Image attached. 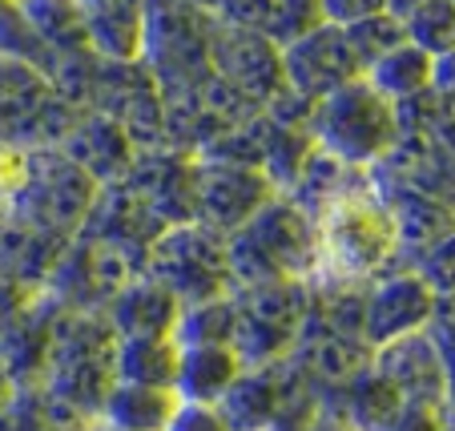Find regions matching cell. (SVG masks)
Segmentation results:
<instances>
[{"label":"cell","instance_id":"obj_5","mask_svg":"<svg viewBox=\"0 0 455 431\" xmlns=\"http://www.w3.org/2000/svg\"><path fill=\"white\" fill-rule=\"evenodd\" d=\"M210 17L194 0H146L141 65L162 97H194L210 81Z\"/></svg>","mask_w":455,"mask_h":431},{"label":"cell","instance_id":"obj_19","mask_svg":"<svg viewBox=\"0 0 455 431\" xmlns=\"http://www.w3.org/2000/svg\"><path fill=\"white\" fill-rule=\"evenodd\" d=\"M206 12L222 25H238L246 33L267 36L278 49L323 20L318 0H210Z\"/></svg>","mask_w":455,"mask_h":431},{"label":"cell","instance_id":"obj_26","mask_svg":"<svg viewBox=\"0 0 455 431\" xmlns=\"http://www.w3.org/2000/svg\"><path fill=\"white\" fill-rule=\"evenodd\" d=\"M431 73H435V57L423 52L419 44L403 41L399 49L383 52L375 65H367L363 81L395 105V101H407V97L423 93V89H431Z\"/></svg>","mask_w":455,"mask_h":431},{"label":"cell","instance_id":"obj_37","mask_svg":"<svg viewBox=\"0 0 455 431\" xmlns=\"http://www.w3.org/2000/svg\"><path fill=\"white\" fill-rule=\"evenodd\" d=\"M25 170H28V149L4 146V141H0V206H4V202L20 190Z\"/></svg>","mask_w":455,"mask_h":431},{"label":"cell","instance_id":"obj_27","mask_svg":"<svg viewBox=\"0 0 455 431\" xmlns=\"http://www.w3.org/2000/svg\"><path fill=\"white\" fill-rule=\"evenodd\" d=\"M33 33L52 57H69V52H93L85 36V17H81V0H17Z\"/></svg>","mask_w":455,"mask_h":431},{"label":"cell","instance_id":"obj_21","mask_svg":"<svg viewBox=\"0 0 455 431\" xmlns=\"http://www.w3.org/2000/svg\"><path fill=\"white\" fill-rule=\"evenodd\" d=\"M60 251H65L60 238L33 230L0 210V278L17 283L28 294H41L49 286Z\"/></svg>","mask_w":455,"mask_h":431},{"label":"cell","instance_id":"obj_33","mask_svg":"<svg viewBox=\"0 0 455 431\" xmlns=\"http://www.w3.org/2000/svg\"><path fill=\"white\" fill-rule=\"evenodd\" d=\"M451 254H455V238L447 234V238L431 242L427 251H419L411 259V270L439 294V299H451Z\"/></svg>","mask_w":455,"mask_h":431},{"label":"cell","instance_id":"obj_23","mask_svg":"<svg viewBox=\"0 0 455 431\" xmlns=\"http://www.w3.org/2000/svg\"><path fill=\"white\" fill-rule=\"evenodd\" d=\"M242 375V359L230 343H178L173 391L186 403H218Z\"/></svg>","mask_w":455,"mask_h":431},{"label":"cell","instance_id":"obj_31","mask_svg":"<svg viewBox=\"0 0 455 431\" xmlns=\"http://www.w3.org/2000/svg\"><path fill=\"white\" fill-rule=\"evenodd\" d=\"M0 57L4 60H25L33 69H41L49 77L52 52L41 44V36L33 33V25L25 20L17 0H0Z\"/></svg>","mask_w":455,"mask_h":431},{"label":"cell","instance_id":"obj_22","mask_svg":"<svg viewBox=\"0 0 455 431\" xmlns=\"http://www.w3.org/2000/svg\"><path fill=\"white\" fill-rule=\"evenodd\" d=\"M89 49L101 60H138L146 33V0H81Z\"/></svg>","mask_w":455,"mask_h":431},{"label":"cell","instance_id":"obj_38","mask_svg":"<svg viewBox=\"0 0 455 431\" xmlns=\"http://www.w3.org/2000/svg\"><path fill=\"white\" fill-rule=\"evenodd\" d=\"M33 299L28 291H20L17 283H9V278H0V331L9 327L12 319H17L20 311H25V302Z\"/></svg>","mask_w":455,"mask_h":431},{"label":"cell","instance_id":"obj_9","mask_svg":"<svg viewBox=\"0 0 455 431\" xmlns=\"http://www.w3.org/2000/svg\"><path fill=\"white\" fill-rule=\"evenodd\" d=\"M146 275L162 283L181 307L230 294L226 238L202 222L165 226L146 251Z\"/></svg>","mask_w":455,"mask_h":431},{"label":"cell","instance_id":"obj_4","mask_svg":"<svg viewBox=\"0 0 455 431\" xmlns=\"http://www.w3.org/2000/svg\"><path fill=\"white\" fill-rule=\"evenodd\" d=\"M307 133L323 154L339 157L343 165L367 173L395 146V105L367 85L363 77L347 81L343 89L318 97L307 113Z\"/></svg>","mask_w":455,"mask_h":431},{"label":"cell","instance_id":"obj_40","mask_svg":"<svg viewBox=\"0 0 455 431\" xmlns=\"http://www.w3.org/2000/svg\"><path fill=\"white\" fill-rule=\"evenodd\" d=\"M307 431H359V427H351V423H347L343 415H335V411H318L315 419L307 423Z\"/></svg>","mask_w":455,"mask_h":431},{"label":"cell","instance_id":"obj_17","mask_svg":"<svg viewBox=\"0 0 455 431\" xmlns=\"http://www.w3.org/2000/svg\"><path fill=\"white\" fill-rule=\"evenodd\" d=\"M60 154L77 162L97 186H117V181H125L138 149H133V141L125 138V130L109 113L85 109L77 117V125L69 130V138L60 141Z\"/></svg>","mask_w":455,"mask_h":431},{"label":"cell","instance_id":"obj_1","mask_svg":"<svg viewBox=\"0 0 455 431\" xmlns=\"http://www.w3.org/2000/svg\"><path fill=\"white\" fill-rule=\"evenodd\" d=\"M315 230L318 267L310 275V286H367L387 270L403 267L391 214L371 190L367 173L318 210Z\"/></svg>","mask_w":455,"mask_h":431},{"label":"cell","instance_id":"obj_39","mask_svg":"<svg viewBox=\"0 0 455 431\" xmlns=\"http://www.w3.org/2000/svg\"><path fill=\"white\" fill-rule=\"evenodd\" d=\"M0 431H33V419H28V407L20 391H12V399L0 403Z\"/></svg>","mask_w":455,"mask_h":431},{"label":"cell","instance_id":"obj_11","mask_svg":"<svg viewBox=\"0 0 455 431\" xmlns=\"http://www.w3.org/2000/svg\"><path fill=\"white\" fill-rule=\"evenodd\" d=\"M210 73L262 109L286 89L283 49L270 44L267 36L246 33L238 25H222V20H214L210 28Z\"/></svg>","mask_w":455,"mask_h":431},{"label":"cell","instance_id":"obj_16","mask_svg":"<svg viewBox=\"0 0 455 431\" xmlns=\"http://www.w3.org/2000/svg\"><path fill=\"white\" fill-rule=\"evenodd\" d=\"M57 311L60 307L41 291L25 302V311L9 327L0 331V363H4V371H9L17 391L41 387L49 347H52V327H57Z\"/></svg>","mask_w":455,"mask_h":431},{"label":"cell","instance_id":"obj_3","mask_svg":"<svg viewBox=\"0 0 455 431\" xmlns=\"http://www.w3.org/2000/svg\"><path fill=\"white\" fill-rule=\"evenodd\" d=\"M113 363H117V335L101 311H57L41 391L97 419L109 387L117 383Z\"/></svg>","mask_w":455,"mask_h":431},{"label":"cell","instance_id":"obj_2","mask_svg":"<svg viewBox=\"0 0 455 431\" xmlns=\"http://www.w3.org/2000/svg\"><path fill=\"white\" fill-rule=\"evenodd\" d=\"M226 267H230V291L275 278L310 283L318 267L315 218L294 206L286 194H275L242 230L226 238Z\"/></svg>","mask_w":455,"mask_h":431},{"label":"cell","instance_id":"obj_20","mask_svg":"<svg viewBox=\"0 0 455 431\" xmlns=\"http://www.w3.org/2000/svg\"><path fill=\"white\" fill-rule=\"evenodd\" d=\"M162 218L141 202L138 190H129L125 181L117 186H101L93 198L81 234L85 238H105V242H121V246H133V251H149V242L162 234Z\"/></svg>","mask_w":455,"mask_h":431},{"label":"cell","instance_id":"obj_42","mask_svg":"<svg viewBox=\"0 0 455 431\" xmlns=\"http://www.w3.org/2000/svg\"><path fill=\"white\" fill-rule=\"evenodd\" d=\"M85 431H109V427H101V423H93V427H85Z\"/></svg>","mask_w":455,"mask_h":431},{"label":"cell","instance_id":"obj_15","mask_svg":"<svg viewBox=\"0 0 455 431\" xmlns=\"http://www.w3.org/2000/svg\"><path fill=\"white\" fill-rule=\"evenodd\" d=\"M371 367L403 399H451V363L439 355L427 331L375 347Z\"/></svg>","mask_w":455,"mask_h":431},{"label":"cell","instance_id":"obj_28","mask_svg":"<svg viewBox=\"0 0 455 431\" xmlns=\"http://www.w3.org/2000/svg\"><path fill=\"white\" fill-rule=\"evenodd\" d=\"M117 383L173 387L178 379V339H117Z\"/></svg>","mask_w":455,"mask_h":431},{"label":"cell","instance_id":"obj_25","mask_svg":"<svg viewBox=\"0 0 455 431\" xmlns=\"http://www.w3.org/2000/svg\"><path fill=\"white\" fill-rule=\"evenodd\" d=\"M173 387H146V383H113L105 395L97 423L109 431H165L170 415L178 411Z\"/></svg>","mask_w":455,"mask_h":431},{"label":"cell","instance_id":"obj_30","mask_svg":"<svg viewBox=\"0 0 455 431\" xmlns=\"http://www.w3.org/2000/svg\"><path fill=\"white\" fill-rule=\"evenodd\" d=\"M347 33V44H351L355 60H359V69L375 65L383 52L399 49L407 41V28H403V17L395 12H375V17H363L355 25H339Z\"/></svg>","mask_w":455,"mask_h":431},{"label":"cell","instance_id":"obj_14","mask_svg":"<svg viewBox=\"0 0 455 431\" xmlns=\"http://www.w3.org/2000/svg\"><path fill=\"white\" fill-rule=\"evenodd\" d=\"M125 186L162 218V226L194 222V154L186 149H146L133 157Z\"/></svg>","mask_w":455,"mask_h":431},{"label":"cell","instance_id":"obj_24","mask_svg":"<svg viewBox=\"0 0 455 431\" xmlns=\"http://www.w3.org/2000/svg\"><path fill=\"white\" fill-rule=\"evenodd\" d=\"M52 97V85L41 69L25 65V60H4L0 57V141L4 146H20L33 130L36 113Z\"/></svg>","mask_w":455,"mask_h":431},{"label":"cell","instance_id":"obj_13","mask_svg":"<svg viewBox=\"0 0 455 431\" xmlns=\"http://www.w3.org/2000/svg\"><path fill=\"white\" fill-rule=\"evenodd\" d=\"M439 302L443 299L411 267L387 270V275H379L363 291V339L375 351L383 343L415 335V331H423L431 323Z\"/></svg>","mask_w":455,"mask_h":431},{"label":"cell","instance_id":"obj_34","mask_svg":"<svg viewBox=\"0 0 455 431\" xmlns=\"http://www.w3.org/2000/svg\"><path fill=\"white\" fill-rule=\"evenodd\" d=\"M391 431H451V399H403Z\"/></svg>","mask_w":455,"mask_h":431},{"label":"cell","instance_id":"obj_10","mask_svg":"<svg viewBox=\"0 0 455 431\" xmlns=\"http://www.w3.org/2000/svg\"><path fill=\"white\" fill-rule=\"evenodd\" d=\"M275 194L278 190L270 186V178L254 165L194 157V222L210 226L222 238L242 230Z\"/></svg>","mask_w":455,"mask_h":431},{"label":"cell","instance_id":"obj_29","mask_svg":"<svg viewBox=\"0 0 455 431\" xmlns=\"http://www.w3.org/2000/svg\"><path fill=\"white\" fill-rule=\"evenodd\" d=\"M173 339H178V343H230L234 339V299L230 294H218V299L181 307Z\"/></svg>","mask_w":455,"mask_h":431},{"label":"cell","instance_id":"obj_35","mask_svg":"<svg viewBox=\"0 0 455 431\" xmlns=\"http://www.w3.org/2000/svg\"><path fill=\"white\" fill-rule=\"evenodd\" d=\"M165 431H230V423L222 419L218 403H186L181 399L178 411L165 423Z\"/></svg>","mask_w":455,"mask_h":431},{"label":"cell","instance_id":"obj_41","mask_svg":"<svg viewBox=\"0 0 455 431\" xmlns=\"http://www.w3.org/2000/svg\"><path fill=\"white\" fill-rule=\"evenodd\" d=\"M12 379H9V371H4V363H0V403H4V399H12Z\"/></svg>","mask_w":455,"mask_h":431},{"label":"cell","instance_id":"obj_8","mask_svg":"<svg viewBox=\"0 0 455 431\" xmlns=\"http://www.w3.org/2000/svg\"><path fill=\"white\" fill-rule=\"evenodd\" d=\"M138 275H146V251L77 234L65 242L44 294L60 311H105L113 294L125 291Z\"/></svg>","mask_w":455,"mask_h":431},{"label":"cell","instance_id":"obj_36","mask_svg":"<svg viewBox=\"0 0 455 431\" xmlns=\"http://www.w3.org/2000/svg\"><path fill=\"white\" fill-rule=\"evenodd\" d=\"M318 12L331 25H355L363 17H375L387 12V0H318Z\"/></svg>","mask_w":455,"mask_h":431},{"label":"cell","instance_id":"obj_32","mask_svg":"<svg viewBox=\"0 0 455 431\" xmlns=\"http://www.w3.org/2000/svg\"><path fill=\"white\" fill-rule=\"evenodd\" d=\"M407 41L419 44L423 52L439 57V52H451V36H455V4L451 0H423L403 17Z\"/></svg>","mask_w":455,"mask_h":431},{"label":"cell","instance_id":"obj_6","mask_svg":"<svg viewBox=\"0 0 455 431\" xmlns=\"http://www.w3.org/2000/svg\"><path fill=\"white\" fill-rule=\"evenodd\" d=\"M97 190L101 186L77 162H69L60 149H28L25 181H20V190L0 210L9 218H17V222L33 226V230L69 242L85 226Z\"/></svg>","mask_w":455,"mask_h":431},{"label":"cell","instance_id":"obj_7","mask_svg":"<svg viewBox=\"0 0 455 431\" xmlns=\"http://www.w3.org/2000/svg\"><path fill=\"white\" fill-rule=\"evenodd\" d=\"M234 299V339L242 367H267V363L291 359L299 343L302 319L310 307V283L299 278H275V283L238 286Z\"/></svg>","mask_w":455,"mask_h":431},{"label":"cell","instance_id":"obj_12","mask_svg":"<svg viewBox=\"0 0 455 431\" xmlns=\"http://www.w3.org/2000/svg\"><path fill=\"white\" fill-rule=\"evenodd\" d=\"M355 77H363L359 60L347 44V33L331 20H318L315 28H307L291 44H283V81L307 105L343 89Z\"/></svg>","mask_w":455,"mask_h":431},{"label":"cell","instance_id":"obj_18","mask_svg":"<svg viewBox=\"0 0 455 431\" xmlns=\"http://www.w3.org/2000/svg\"><path fill=\"white\" fill-rule=\"evenodd\" d=\"M101 315L117 339H173L181 302L149 275H138L125 291L113 294Z\"/></svg>","mask_w":455,"mask_h":431}]
</instances>
